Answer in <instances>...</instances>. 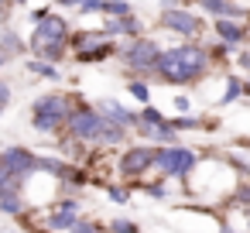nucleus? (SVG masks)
<instances>
[{
  "label": "nucleus",
  "mask_w": 250,
  "mask_h": 233,
  "mask_svg": "<svg viewBox=\"0 0 250 233\" xmlns=\"http://www.w3.org/2000/svg\"><path fill=\"white\" fill-rule=\"evenodd\" d=\"M7 100H11V89L0 83V113H4V106H7Z\"/></svg>",
  "instance_id": "473e14b6"
},
{
  "label": "nucleus",
  "mask_w": 250,
  "mask_h": 233,
  "mask_svg": "<svg viewBox=\"0 0 250 233\" xmlns=\"http://www.w3.org/2000/svg\"><path fill=\"white\" fill-rule=\"evenodd\" d=\"M154 168L165 178H192V171L199 168V151L185 148V144H161L154 148Z\"/></svg>",
  "instance_id": "20e7f679"
},
{
  "label": "nucleus",
  "mask_w": 250,
  "mask_h": 233,
  "mask_svg": "<svg viewBox=\"0 0 250 233\" xmlns=\"http://www.w3.org/2000/svg\"><path fill=\"white\" fill-rule=\"evenodd\" d=\"M171 7H182V0H161V11H171Z\"/></svg>",
  "instance_id": "72a5a7b5"
},
{
  "label": "nucleus",
  "mask_w": 250,
  "mask_h": 233,
  "mask_svg": "<svg viewBox=\"0 0 250 233\" xmlns=\"http://www.w3.org/2000/svg\"><path fill=\"white\" fill-rule=\"evenodd\" d=\"M134 7L127 4V0H103V11L100 14H110V18H120V14H130Z\"/></svg>",
  "instance_id": "aec40b11"
},
{
  "label": "nucleus",
  "mask_w": 250,
  "mask_h": 233,
  "mask_svg": "<svg viewBox=\"0 0 250 233\" xmlns=\"http://www.w3.org/2000/svg\"><path fill=\"white\" fill-rule=\"evenodd\" d=\"M110 55H117L113 38H106V42H100V45H93V48L76 52V59H79V62H103V59H110Z\"/></svg>",
  "instance_id": "2eb2a0df"
},
{
  "label": "nucleus",
  "mask_w": 250,
  "mask_h": 233,
  "mask_svg": "<svg viewBox=\"0 0 250 233\" xmlns=\"http://www.w3.org/2000/svg\"><path fill=\"white\" fill-rule=\"evenodd\" d=\"M96 110H100L106 120L120 124V127H137V113H134V110H127V106H120V103H117V100H110V96H106V100H100V103H96Z\"/></svg>",
  "instance_id": "ddd939ff"
},
{
  "label": "nucleus",
  "mask_w": 250,
  "mask_h": 233,
  "mask_svg": "<svg viewBox=\"0 0 250 233\" xmlns=\"http://www.w3.org/2000/svg\"><path fill=\"white\" fill-rule=\"evenodd\" d=\"M158 28L178 35V38H199L206 31V18L192 7H171V11H161L158 18Z\"/></svg>",
  "instance_id": "423d86ee"
},
{
  "label": "nucleus",
  "mask_w": 250,
  "mask_h": 233,
  "mask_svg": "<svg viewBox=\"0 0 250 233\" xmlns=\"http://www.w3.org/2000/svg\"><path fill=\"white\" fill-rule=\"evenodd\" d=\"M69 113H72L69 96H59V93L38 96L35 100V110H31V127L38 134H55V130H62L69 124Z\"/></svg>",
  "instance_id": "39448f33"
},
{
  "label": "nucleus",
  "mask_w": 250,
  "mask_h": 233,
  "mask_svg": "<svg viewBox=\"0 0 250 233\" xmlns=\"http://www.w3.org/2000/svg\"><path fill=\"white\" fill-rule=\"evenodd\" d=\"M124 65L130 69V76H144V79H158V59H161V42L154 38H130L124 48H117Z\"/></svg>",
  "instance_id": "7ed1b4c3"
},
{
  "label": "nucleus",
  "mask_w": 250,
  "mask_h": 233,
  "mask_svg": "<svg viewBox=\"0 0 250 233\" xmlns=\"http://www.w3.org/2000/svg\"><path fill=\"white\" fill-rule=\"evenodd\" d=\"M0 65H4V52H0Z\"/></svg>",
  "instance_id": "4c0bfd02"
},
{
  "label": "nucleus",
  "mask_w": 250,
  "mask_h": 233,
  "mask_svg": "<svg viewBox=\"0 0 250 233\" xmlns=\"http://www.w3.org/2000/svg\"><path fill=\"white\" fill-rule=\"evenodd\" d=\"M141 189H144V192H147L151 199H168V185H165V182H151V185L144 182Z\"/></svg>",
  "instance_id": "a878e982"
},
{
  "label": "nucleus",
  "mask_w": 250,
  "mask_h": 233,
  "mask_svg": "<svg viewBox=\"0 0 250 233\" xmlns=\"http://www.w3.org/2000/svg\"><path fill=\"white\" fill-rule=\"evenodd\" d=\"M243 93H247V96H250V76H247V79H243Z\"/></svg>",
  "instance_id": "c9c22d12"
},
{
  "label": "nucleus",
  "mask_w": 250,
  "mask_h": 233,
  "mask_svg": "<svg viewBox=\"0 0 250 233\" xmlns=\"http://www.w3.org/2000/svg\"><path fill=\"white\" fill-rule=\"evenodd\" d=\"M229 202H233V206H250V178L233 185V192H229Z\"/></svg>",
  "instance_id": "6ab92c4d"
},
{
  "label": "nucleus",
  "mask_w": 250,
  "mask_h": 233,
  "mask_svg": "<svg viewBox=\"0 0 250 233\" xmlns=\"http://www.w3.org/2000/svg\"><path fill=\"white\" fill-rule=\"evenodd\" d=\"M161 120H165V113L158 106H151V103H144V110L137 113V124H161Z\"/></svg>",
  "instance_id": "5701e85b"
},
{
  "label": "nucleus",
  "mask_w": 250,
  "mask_h": 233,
  "mask_svg": "<svg viewBox=\"0 0 250 233\" xmlns=\"http://www.w3.org/2000/svg\"><path fill=\"white\" fill-rule=\"evenodd\" d=\"M236 65L250 72V48H243V52H236Z\"/></svg>",
  "instance_id": "2f4dec72"
},
{
  "label": "nucleus",
  "mask_w": 250,
  "mask_h": 233,
  "mask_svg": "<svg viewBox=\"0 0 250 233\" xmlns=\"http://www.w3.org/2000/svg\"><path fill=\"white\" fill-rule=\"evenodd\" d=\"M151 168H154V144H134L120 154V175H127V178L147 175Z\"/></svg>",
  "instance_id": "6e6552de"
},
{
  "label": "nucleus",
  "mask_w": 250,
  "mask_h": 233,
  "mask_svg": "<svg viewBox=\"0 0 250 233\" xmlns=\"http://www.w3.org/2000/svg\"><path fill=\"white\" fill-rule=\"evenodd\" d=\"M110 233H141V230H137V223H130V219H113V223H110Z\"/></svg>",
  "instance_id": "cd10ccee"
},
{
  "label": "nucleus",
  "mask_w": 250,
  "mask_h": 233,
  "mask_svg": "<svg viewBox=\"0 0 250 233\" xmlns=\"http://www.w3.org/2000/svg\"><path fill=\"white\" fill-rule=\"evenodd\" d=\"M62 4H65V7H79V4H83V0H62Z\"/></svg>",
  "instance_id": "f704fd0d"
},
{
  "label": "nucleus",
  "mask_w": 250,
  "mask_h": 233,
  "mask_svg": "<svg viewBox=\"0 0 250 233\" xmlns=\"http://www.w3.org/2000/svg\"><path fill=\"white\" fill-rule=\"evenodd\" d=\"M79 11H83V14H100V11H103V0H83Z\"/></svg>",
  "instance_id": "c756f323"
},
{
  "label": "nucleus",
  "mask_w": 250,
  "mask_h": 233,
  "mask_svg": "<svg viewBox=\"0 0 250 233\" xmlns=\"http://www.w3.org/2000/svg\"><path fill=\"white\" fill-rule=\"evenodd\" d=\"M175 113H192V100H188L185 93L175 96Z\"/></svg>",
  "instance_id": "c85d7f7f"
},
{
  "label": "nucleus",
  "mask_w": 250,
  "mask_h": 233,
  "mask_svg": "<svg viewBox=\"0 0 250 233\" xmlns=\"http://www.w3.org/2000/svg\"><path fill=\"white\" fill-rule=\"evenodd\" d=\"M199 14L206 18H236V21H250V11L233 4V0H195Z\"/></svg>",
  "instance_id": "f8f14e48"
},
{
  "label": "nucleus",
  "mask_w": 250,
  "mask_h": 233,
  "mask_svg": "<svg viewBox=\"0 0 250 233\" xmlns=\"http://www.w3.org/2000/svg\"><path fill=\"white\" fill-rule=\"evenodd\" d=\"M219 233H236V230H233V226H223V230H219Z\"/></svg>",
  "instance_id": "e433bc0d"
},
{
  "label": "nucleus",
  "mask_w": 250,
  "mask_h": 233,
  "mask_svg": "<svg viewBox=\"0 0 250 233\" xmlns=\"http://www.w3.org/2000/svg\"><path fill=\"white\" fill-rule=\"evenodd\" d=\"M206 48H209V59H212V65H216V62H226V59L233 55V48H229V45H223V42H216V45H206Z\"/></svg>",
  "instance_id": "b1692460"
},
{
  "label": "nucleus",
  "mask_w": 250,
  "mask_h": 233,
  "mask_svg": "<svg viewBox=\"0 0 250 233\" xmlns=\"http://www.w3.org/2000/svg\"><path fill=\"white\" fill-rule=\"evenodd\" d=\"M103 124H106V117L96 110V106H76L72 113H69V134H72V141H83V144H96L100 141V130H103Z\"/></svg>",
  "instance_id": "0eeeda50"
},
{
  "label": "nucleus",
  "mask_w": 250,
  "mask_h": 233,
  "mask_svg": "<svg viewBox=\"0 0 250 233\" xmlns=\"http://www.w3.org/2000/svg\"><path fill=\"white\" fill-rule=\"evenodd\" d=\"M28 48H31L38 59H45V62H59V59L65 55V48H69V24H65V18L48 14L45 21H38Z\"/></svg>",
  "instance_id": "f03ea898"
},
{
  "label": "nucleus",
  "mask_w": 250,
  "mask_h": 233,
  "mask_svg": "<svg viewBox=\"0 0 250 233\" xmlns=\"http://www.w3.org/2000/svg\"><path fill=\"white\" fill-rule=\"evenodd\" d=\"M212 31L229 48H236V45H243L250 38V24L247 21H236V18H212Z\"/></svg>",
  "instance_id": "9d476101"
},
{
  "label": "nucleus",
  "mask_w": 250,
  "mask_h": 233,
  "mask_svg": "<svg viewBox=\"0 0 250 233\" xmlns=\"http://www.w3.org/2000/svg\"><path fill=\"white\" fill-rule=\"evenodd\" d=\"M103 35H106V38H141V35H144V21L134 18V11H130V14H120V18H110V14H106Z\"/></svg>",
  "instance_id": "9b49d317"
},
{
  "label": "nucleus",
  "mask_w": 250,
  "mask_h": 233,
  "mask_svg": "<svg viewBox=\"0 0 250 233\" xmlns=\"http://www.w3.org/2000/svg\"><path fill=\"white\" fill-rule=\"evenodd\" d=\"M4 4H7V0H0V7H4Z\"/></svg>",
  "instance_id": "58836bf2"
},
{
  "label": "nucleus",
  "mask_w": 250,
  "mask_h": 233,
  "mask_svg": "<svg viewBox=\"0 0 250 233\" xmlns=\"http://www.w3.org/2000/svg\"><path fill=\"white\" fill-rule=\"evenodd\" d=\"M127 89H130V96H134L137 103H151V86H147V83L130 79V83H127Z\"/></svg>",
  "instance_id": "412c9836"
},
{
  "label": "nucleus",
  "mask_w": 250,
  "mask_h": 233,
  "mask_svg": "<svg viewBox=\"0 0 250 233\" xmlns=\"http://www.w3.org/2000/svg\"><path fill=\"white\" fill-rule=\"evenodd\" d=\"M240 96H243V79H240L236 72H229V76H226V83H223V93H219V100H216V103H219V106H229V103H236Z\"/></svg>",
  "instance_id": "dca6fc26"
},
{
  "label": "nucleus",
  "mask_w": 250,
  "mask_h": 233,
  "mask_svg": "<svg viewBox=\"0 0 250 233\" xmlns=\"http://www.w3.org/2000/svg\"><path fill=\"white\" fill-rule=\"evenodd\" d=\"M28 69H31L35 76H42V79H59V76H62V72L55 69V62H45V59H31Z\"/></svg>",
  "instance_id": "a211bd4d"
},
{
  "label": "nucleus",
  "mask_w": 250,
  "mask_h": 233,
  "mask_svg": "<svg viewBox=\"0 0 250 233\" xmlns=\"http://www.w3.org/2000/svg\"><path fill=\"white\" fill-rule=\"evenodd\" d=\"M0 209H4V212H21V199H18V192H4V195H0Z\"/></svg>",
  "instance_id": "393cba45"
},
{
  "label": "nucleus",
  "mask_w": 250,
  "mask_h": 233,
  "mask_svg": "<svg viewBox=\"0 0 250 233\" xmlns=\"http://www.w3.org/2000/svg\"><path fill=\"white\" fill-rule=\"evenodd\" d=\"M59 4H62V0H59Z\"/></svg>",
  "instance_id": "a19ab883"
},
{
  "label": "nucleus",
  "mask_w": 250,
  "mask_h": 233,
  "mask_svg": "<svg viewBox=\"0 0 250 233\" xmlns=\"http://www.w3.org/2000/svg\"><path fill=\"white\" fill-rule=\"evenodd\" d=\"M127 141V127H120V124H113V120H106L103 124V130H100V148H117V144H124Z\"/></svg>",
  "instance_id": "f3484780"
},
{
  "label": "nucleus",
  "mask_w": 250,
  "mask_h": 233,
  "mask_svg": "<svg viewBox=\"0 0 250 233\" xmlns=\"http://www.w3.org/2000/svg\"><path fill=\"white\" fill-rule=\"evenodd\" d=\"M76 219H79V206H76V202H62V206L52 212L48 226H52V230H72Z\"/></svg>",
  "instance_id": "4468645a"
},
{
  "label": "nucleus",
  "mask_w": 250,
  "mask_h": 233,
  "mask_svg": "<svg viewBox=\"0 0 250 233\" xmlns=\"http://www.w3.org/2000/svg\"><path fill=\"white\" fill-rule=\"evenodd\" d=\"M0 52H4V59H7V55H21L24 45H21V38H18L14 31H7V35H4V48H0Z\"/></svg>",
  "instance_id": "4be33fe9"
},
{
  "label": "nucleus",
  "mask_w": 250,
  "mask_h": 233,
  "mask_svg": "<svg viewBox=\"0 0 250 233\" xmlns=\"http://www.w3.org/2000/svg\"><path fill=\"white\" fill-rule=\"evenodd\" d=\"M72 233H103V226H96V223H79V219H76Z\"/></svg>",
  "instance_id": "7c9ffc66"
},
{
  "label": "nucleus",
  "mask_w": 250,
  "mask_h": 233,
  "mask_svg": "<svg viewBox=\"0 0 250 233\" xmlns=\"http://www.w3.org/2000/svg\"><path fill=\"white\" fill-rule=\"evenodd\" d=\"M35 168H38V158H35L28 148H11V151L0 154V171H7V175L24 178V175H31Z\"/></svg>",
  "instance_id": "1a4fd4ad"
},
{
  "label": "nucleus",
  "mask_w": 250,
  "mask_h": 233,
  "mask_svg": "<svg viewBox=\"0 0 250 233\" xmlns=\"http://www.w3.org/2000/svg\"><path fill=\"white\" fill-rule=\"evenodd\" d=\"M106 195H110L113 202H120V206H124V202L130 199V189H127V185H110V189H106Z\"/></svg>",
  "instance_id": "bb28decb"
},
{
  "label": "nucleus",
  "mask_w": 250,
  "mask_h": 233,
  "mask_svg": "<svg viewBox=\"0 0 250 233\" xmlns=\"http://www.w3.org/2000/svg\"><path fill=\"white\" fill-rule=\"evenodd\" d=\"M212 72V59L206 42H188V45H175L165 48L158 59V79L168 86H195Z\"/></svg>",
  "instance_id": "f257e3e1"
},
{
  "label": "nucleus",
  "mask_w": 250,
  "mask_h": 233,
  "mask_svg": "<svg viewBox=\"0 0 250 233\" xmlns=\"http://www.w3.org/2000/svg\"><path fill=\"white\" fill-rule=\"evenodd\" d=\"M14 4H24V0H14Z\"/></svg>",
  "instance_id": "ea45409f"
}]
</instances>
